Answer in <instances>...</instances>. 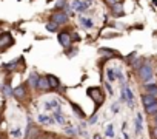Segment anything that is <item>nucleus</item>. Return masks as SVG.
<instances>
[{
    "label": "nucleus",
    "instance_id": "1",
    "mask_svg": "<svg viewBox=\"0 0 157 139\" xmlns=\"http://www.w3.org/2000/svg\"><path fill=\"white\" fill-rule=\"evenodd\" d=\"M139 77L143 84H151L152 79H154V70H152V65L151 63H143L140 68H139Z\"/></svg>",
    "mask_w": 157,
    "mask_h": 139
},
{
    "label": "nucleus",
    "instance_id": "2",
    "mask_svg": "<svg viewBox=\"0 0 157 139\" xmlns=\"http://www.w3.org/2000/svg\"><path fill=\"white\" fill-rule=\"evenodd\" d=\"M86 94L94 101V104H96L97 107H100V105L103 104V101H105V96H103V93H102V90H100L99 87H90V88L86 90Z\"/></svg>",
    "mask_w": 157,
    "mask_h": 139
},
{
    "label": "nucleus",
    "instance_id": "3",
    "mask_svg": "<svg viewBox=\"0 0 157 139\" xmlns=\"http://www.w3.org/2000/svg\"><path fill=\"white\" fill-rule=\"evenodd\" d=\"M59 43H60L63 48L71 46V43H72V37H71V34H69V33H66V31L59 33Z\"/></svg>",
    "mask_w": 157,
    "mask_h": 139
},
{
    "label": "nucleus",
    "instance_id": "4",
    "mask_svg": "<svg viewBox=\"0 0 157 139\" xmlns=\"http://www.w3.org/2000/svg\"><path fill=\"white\" fill-rule=\"evenodd\" d=\"M51 22H56L57 25H65L68 22V16H66V13H62V11L54 13L51 16Z\"/></svg>",
    "mask_w": 157,
    "mask_h": 139
},
{
    "label": "nucleus",
    "instance_id": "5",
    "mask_svg": "<svg viewBox=\"0 0 157 139\" xmlns=\"http://www.w3.org/2000/svg\"><path fill=\"white\" fill-rule=\"evenodd\" d=\"M122 90H123V93H125V96H126V104L132 108V107H134V93H132V90H131L126 84H122Z\"/></svg>",
    "mask_w": 157,
    "mask_h": 139
},
{
    "label": "nucleus",
    "instance_id": "6",
    "mask_svg": "<svg viewBox=\"0 0 157 139\" xmlns=\"http://www.w3.org/2000/svg\"><path fill=\"white\" fill-rule=\"evenodd\" d=\"M13 96H14L17 101H23L25 96H26V88H25V85H19V87H16V88L13 90Z\"/></svg>",
    "mask_w": 157,
    "mask_h": 139
},
{
    "label": "nucleus",
    "instance_id": "7",
    "mask_svg": "<svg viewBox=\"0 0 157 139\" xmlns=\"http://www.w3.org/2000/svg\"><path fill=\"white\" fill-rule=\"evenodd\" d=\"M11 43H14V39L11 37L10 33H3L2 36H0V48H6Z\"/></svg>",
    "mask_w": 157,
    "mask_h": 139
},
{
    "label": "nucleus",
    "instance_id": "8",
    "mask_svg": "<svg viewBox=\"0 0 157 139\" xmlns=\"http://www.w3.org/2000/svg\"><path fill=\"white\" fill-rule=\"evenodd\" d=\"M71 6H72V10H74V11L83 13L90 5H88V3H85V2H82V0H72V5H71Z\"/></svg>",
    "mask_w": 157,
    "mask_h": 139
},
{
    "label": "nucleus",
    "instance_id": "9",
    "mask_svg": "<svg viewBox=\"0 0 157 139\" xmlns=\"http://www.w3.org/2000/svg\"><path fill=\"white\" fill-rule=\"evenodd\" d=\"M46 79H48V82H49V88H51V90H57V88L60 87V81H59L56 76L48 74V76H46Z\"/></svg>",
    "mask_w": 157,
    "mask_h": 139
},
{
    "label": "nucleus",
    "instance_id": "10",
    "mask_svg": "<svg viewBox=\"0 0 157 139\" xmlns=\"http://www.w3.org/2000/svg\"><path fill=\"white\" fill-rule=\"evenodd\" d=\"M37 88L42 90V91H49V82L46 77H39V82H37Z\"/></svg>",
    "mask_w": 157,
    "mask_h": 139
},
{
    "label": "nucleus",
    "instance_id": "11",
    "mask_svg": "<svg viewBox=\"0 0 157 139\" xmlns=\"http://www.w3.org/2000/svg\"><path fill=\"white\" fill-rule=\"evenodd\" d=\"M155 101H157V97H155V96H151V94H146V93L142 96V104H143V107H145V108H146L148 105L154 104Z\"/></svg>",
    "mask_w": 157,
    "mask_h": 139
},
{
    "label": "nucleus",
    "instance_id": "12",
    "mask_svg": "<svg viewBox=\"0 0 157 139\" xmlns=\"http://www.w3.org/2000/svg\"><path fill=\"white\" fill-rule=\"evenodd\" d=\"M71 108H72V111L75 113V116H77V117H80V119H83V117H85V111L80 108V105H78V104L71 102Z\"/></svg>",
    "mask_w": 157,
    "mask_h": 139
},
{
    "label": "nucleus",
    "instance_id": "13",
    "mask_svg": "<svg viewBox=\"0 0 157 139\" xmlns=\"http://www.w3.org/2000/svg\"><path fill=\"white\" fill-rule=\"evenodd\" d=\"M142 122H143L142 114H137V116H136V119H134V127H136V133H137V134H140V133H142V130H143Z\"/></svg>",
    "mask_w": 157,
    "mask_h": 139
},
{
    "label": "nucleus",
    "instance_id": "14",
    "mask_svg": "<svg viewBox=\"0 0 157 139\" xmlns=\"http://www.w3.org/2000/svg\"><path fill=\"white\" fill-rule=\"evenodd\" d=\"M111 13H113L114 16H119V17H120V16H123V5L116 2V3L111 6Z\"/></svg>",
    "mask_w": 157,
    "mask_h": 139
},
{
    "label": "nucleus",
    "instance_id": "15",
    "mask_svg": "<svg viewBox=\"0 0 157 139\" xmlns=\"http://www.w3.org/2000/svg\"><path fill=\"white\" fill-rule=\"evenodd\" d=\"M45 108L49 110V111H56L57 108H60V104H59V101L52 99V101H48V102L45 104Z\"/></svg>",
    "mask_w": 157,
    "mask_h": 139
},
{
    "label": "nucleus",
    "instance_id": "16",
    "mask_svg": "<svg viewBox=\"0 0 157 139\" xmlns=\"http://www.w3.org/2000/svg\"><path fill=\"white\" fill-rule=\"evenodd\" d=\"M145 91H146V94L157 96V85L155 84H145Z\"/></svg>",
    "mask_w": 157,
    "mask_h": 139
},
{
    "label": "nucleus",
    "instance_id": "17",
    "mask_svg": "<svg viewBox=\"0 0 157 139\" xmlns=\"http://www.w3.org/2000/svg\"><path fill=\"white\" fill-rule=\"evenodd\" d=\"M39 122H42V124H46V125H49V124H54L56 121H54V117H51V116H46V114H39Z\"/></svg>",
    "mask_w": 157,
    "mask_h": 139
},
{
    "label": "nucleus",
    "instance_id": "18",
    "mask_svg": "<svg viewBox=\"0 0 157 139\" xmlns=\"http://www.w3.org/2000/svg\"><path fill=\"white\" fill-rule=\"evenodd\" d=\"M54 121H56L57 124H65V117H63V113L60 111V108H57V110L54 111Z\"/></svg>",
    "mask_w": 157,
    "mask_h": 139
},
{
    "label": "nucleus",
    "instance_id": "19",
    "mask_svg": "<svg viewBox=\"0 0 157 139\" xmlns=\"http://www.w3.org/2000/svg\"><path fill=\"white\" fill-rule=\"evenodd\" d=\"M145 113H146V114H149V116H154V114L157 113V101H155L154 104L148 105V107L145 108Z\"/></svg>",
    "mask_w": 157,
    "mask_h": 139
},
{
    "label": "nucleus",
    "instance_id": "20",
    "mask_svg": "<svg viewBox=\"0 0 157 139\" xmlns=\"http://www.w3.org/2000/svg\"><path fill=\"white\" fill-rule=\"evenodd\" d=\"M78 20H80V23H82L85 28H93V25H94L90 17H83V16H82V17H78Z\"/></svg>",
    "mask_w": 157,
    "mask_h": 139
},
{
    "label": "nucleus",
    "instance_id": "21",
    "mask_svg": "<svg viewBox=\"0 0 157 139\" xmlns=\"http://www.w3.org/2000/svg\"><path fill=\"white\" fill-rule=\"evenodd\" d=\"M28 82H29V85H31L33 88H37V82H39V76H37L36 73H33V74L29 76V81H28Z\"/></svg>",
    "mask_w": 157,
    "mask_h": 139
},
{
    "label": "nucleus",
    "instance_id": "22",
    "mask_svg": "<svg viewBox=\"0 0 157 139\" xmlns=\"http://www.w3.org/2000/svg\"><path fill=\"white\" fill-rule=\"evenodd\" d=\"M99 53H100V54H103V56H108V57H111V56H114V54H116V51H114V50H109V48H100V50H99Z\"/></svg>",
    "mask_w": 157,
    "mask_h": 139
},
{
    "label": "nucleus",
    "instance_id": "23",
    "mask_svg": "<svg viewBox=\"0 0 157 139\" xmlns=\"http://www.w3.org/2000/svg\"><path fill=\"white\" fill-rule=\"evenodd\" d=\"M57 28H59V25H57L56 22H48V23H46V30H48L49 33H56Z\"/></svg>",
    "mask_w": 157,
    "mask_h": 139
},
{
    "label": "nucleus",
    "instance_id": "24",
    "mask_svg": "<svg viewBox=\"0 0 157 139\" xmlns=\"http://www.w3.org/2000/svg\"><path fill=\"white\" fill-rule=\"evenodd\" d=\"M106 77H108L109 82H114L116 81V74H114V70L113 68H108L106 70Z\"/></svg>",
    "mask_w": 157,
    "mask_h": 139
},
{
    "label": "nucleus",
    "instance_id": "25",
    "mask_svg": "<svg viewBox=\"0 0 157 139\" xmlns=\"http://www.w3.org/2000/svg\"><path fill=\"white\" fill-rule=\"evenodd\" d=\"M131 65H132V68H134V70H139V68L143 65V59H142V57H137V59H136Z\"/></svg>",
    "mask_w": 157,
    "mask_h": 139
},
{
    "label": "nucleus",
    "instance_id": "26",
    "mask_svg": "<svg viewBox=\"0 0 157 139\" xmlns=\"http://www.w3.org/2000/svg\"><path fill=\"white\" fill-rule=\"evenodd\" d=\"M105 133H106V136H109V137H113V136H114V127H113V124L106 127Z\"/></svg>",
    "mask_w": 157,
    "mask_h": 139
},
{
    "label": "nucleus",
    "instance_id": "27",
    "mask_svg": "<svg viewBox=\"0 0 157 139\" xmlns=\"http://www.w3.org/2000/svg\"><path fill=\"white\" fill-rule=\"evenodd\" d=\"M3 94H5V96H13V90H11L10 85H5V87H3Z\"/></svg>",
    "mask_w": 157,
    "mask_h": 139
},
{
    "label": "nucleus",
    "instance_id": "28",
    "mask_svg": "<svg viewBox=\"0 0 157 139\" xmlns=\"http://www.w3.org/2000/svg\"><path fill=\"white\" fill-rule=\"evenodd\" d=\"M136 59H137V53H131V54H129V56L126 57V60H128L129 63H132V62H134Z\"/></svg>",
    "mask_w": 157,
    "mask_h": 139
},
{
    "label": "nucleus",
    "instance_id": "29",
    "mask_svg": "<svg viewBox=\"0 0 157 139\" xmlns=\"http://www.w3.org/2000/svg\"><path fill=\"white\" fill-rule=\"evenodd\" d=\"M65 133H68V134H71V136H72V134H75V133H77V130H75L74 127H71V125H69V127H66Z\"/></svg>",
    "mask_w": 157,
    "mask_h": 139
},
{
    "label": "nucleus",
    "instance_id": "30",
    "mask_svg": "<svg viewBox=\"0 0 157 139\" xmlns=\"http://www.w3.org/2000/svg\"><path fill=\"white\" fill-rule=\"evenodd\" d=\"M16 63H17L16 60H14V62H10V63L3 65V68H6V70H11V68H14V66H16Z\"/></svg>",
    "mask_w": 157,
    "mask_h": 139
},
{
    "label": "nucleus",
    "instance_id": "31",
    "mask_svg": "<svg viewBox=\"0 0 157 139\" xmlns=\"http://www.w3.org/2000/svg\"><path fill=\"white\" fill-rule=\"evenodd\" d=\"M11 136H14V137H19V136H20V128H16L14 131H11Z\"/></svg>",
    "mask_w": 157,
    "mask_h": 139
},
{
    "label": "nucleus",
    "instance_id": "32",
    "mask_svg": "<svg viewBox=\"0 0 157 139\" xmlns=\"http://www.w3.org/2000/svg\"><path fill=\"white\" fill-rule=\"evenodd\" d=\"M151 137L152 139H157V127L155 128H151Z\"/></svg>",
    "mask_w": 157,
    "mask_h": 139
},
{
    "label": "nucleus",
    "instance_id": "33",
    "mask_svg": "<svg viewBox=\"0 0 157 139\" xmlns=\"http://www.w3.org/2000/svg\"><path fill=\"white\" fill-rule=\"evenodd\" d=\"M105 85H106V90H108V93H109V94H113V93H114V91H113V87H111L109 84H105Z\"/></svg>",
    "mask_w": 157,
    "mask_h": 139
},
{
    "label": "nucleus",
    "instance_id": "34",
    "mask_svg": "<svg viewBox=\"0 0 157 139\" xmlns=\"http://www.w3.org/2000/svg\"><path fill=\"white\" fill-rule=\"evenodd\" d=\"M96 121H97V116H96V114H93V116H91V119H90V124H94Z\"/></svg>",
    "mask_w": 157,
    "mask_h": 139
},
{
    "label": "nucleus",
    "instance_id": "35",
    "mask_svg": "<svg viewBox=\"0 0 157 139\" xmlns=\"http://www.w3.org/2000/svg\"><path fill=\"white\" fill-rule=\"evenodd\" d=\"M113 111H114V113H117V111H119V105H117V104H114V105H113Z\"/></svg>",
    "mask_w": 157,
    "mask_h": 139
},
{
    "label": "nucleus",
    "instance_id": "36",
    "mask_svg": "<svg viewBox=\"0 0 157 139\" xmlns=\"http://www.w3.org/2000/svg\"><path fill=\"white\" fill-rule=\"evenodd\" d=\"M106 3H108L109 6H113V5L116 3V0H106Z\"/></svg>",
    "mask_w": 157,
    "mask_h": 139
},
{
    "label": "nucleus",
    "instance_id": "37",
    "mask_svg": "<svg viewBox=\"0 0 157 139\" xmlns=\"http://www.w3.org/2000/svg\"><path fill=\"white\" fill-rule=\"evenodd\" d=\"M94 139H102V136H100L99 133H96V134H94Z\"/></svg>",
    "mask_w": 157,
    "mask_h": 139
},
{
    "label": "nucleus",
    "instance_id": "38",
    "mask_svg": "<svg viewBox=\"0 0 157 139\" xmlns=\"http://www.w3.org/2000/svg\"><path fill=\"white\" fill-rule=\"evenodd\" d=\"M154 124H155V127H157V113L154 114Z\"/></svg>",
    "mask_w": 157,
    "mask_h": 139
},
{
    "label": "nucleus",
    "instance_id": "39",
    "mask_svg": "<svg viewBox=\"0 0 157 139\" xmlns=\"http://www.w3.org/2000/svg\"><path fill=\"white\" fill-rule=\"evenodd\" d=\"M36 139H46V137H36Z\"/></svg>",
    "mask_w": 157,
    "mask_h": 139
},
{
    "label": "nucleus",
    "instance_id": "40",
    "mask_svg": "<svg viewBox=\"0 0 157 139\" xmlns=\"http://www.w3.org/2000/svg\"><path fill=\"white\" fill-rule=\"evenodd\" d=\"M48 2H49V0H48Z\"/></svg>",
    "mask_w": 157,
    "mask_h": 139
},
{
    "label": "nucleus",
    "instance_id": "41",
    "mask_svg": "<svg viewBox=\"0 0 157 139\" xmlns=\"http://www.w3.org/2000/svg\"><path fill=\"white\" fill-rule=\"evenodd\" d=\"M0 139H2V137H0Z\"/></svg>",
    "mask_w": 157,
    "mask_h": 139
}]
</instances>
